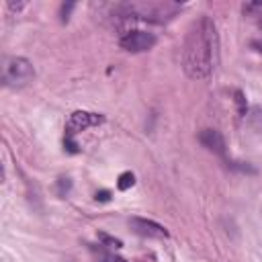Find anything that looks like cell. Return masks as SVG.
I'll use <instances>...</instances> for the list:
<instances>
[{
    "label": "cell",
    "mask_w": 262,
    "mask_h": 262,
    "mask_svg": "<svg viewBox=\"0 0 262 262\" xmlns=\"http://www.w3.org/2000/svg\"><path fill=\"white\" fill-rule=\"evenodd\" d=\"M248 123H250L252 129H256V131L262 133V106H254L248 113Z\"/></svg>",
    "instance_id": "8"
},
{
    "label": "cell",
    "mask_w": 262,
    "mask_h": 262,
    "mask_svg": "<svg viewBox=\"0 0 262 262\" xmlns=\"http://www.w3.org/2000/svg\"><path fill=\"white\" fill-rule=\"evenodd\" d=\"M98 237L102 239V244L104 246H108V248H123V242L121 239H117V237H113V235H106V233H98Z\"/></svg>",
    "instance_id": "10"
},
{
    "label": "cell",
    "mask_w": 262,
    "mask_h": 262,
    "mask_svg": "<svg viewBox=\"0 0 262 262\" xmlns=\"http://www.w3.org/2000/svg\"><path fill=\"white\" fill-rule=\"evenodd\" d=\"M98 262H127V260H123L121 256L108 254V252H98Z\"/></svg>",
    "instance_id": "12"
},
{
    "label": "cell",
    "mask_w": 262,
    "mask_h": 262,
    "mask_svg": "<svg viewBox=\"0 0 262 262\" xmlns=\"http://www.w3.org/2000/svg\"><path fill=\"white\" fill-rule=\"evenodd\" d=\"M133 184H135V174H133V172H123V174L119 176V180H117L119 190H127V188H131Z\"/></svg>",
    "instance_id": "9"
},
{
    "label": "cell",
    "mask_w": 262,
    "mask_h": 262,
    "mask_svg": "<svg viewBox=\"0 0 262 262\" xmlns=\"http://www.w3.org/2000/svg\"><path fill=\"white\" fill-rule=\"evenodd\" d=\"M199 141L203 143V147H207L209 151L221 156V158H227V145H225V139L223 135L217 131V129H203L199 133Z\"/></svg>",
    "instance_id": "7"
},
{
    "label": "cell",
    "mask_w": 262,
    "mask_h": 262,
    "mask_svg": "<svg viewBox=\"0 0 262 262\" xmlns=\"http://www.w3.org/2000/svg\"><path fill=\"white\" fill-rule=\"evenodd\" d=\"M256 6H260V8H262V2H258V4H256Z\"/></svg>",
    "instance_id": "19"
},
{
    "label": "cell",
    "mask_w": 262,
    "mask_h": 262,
    "mask_svg": "<svg viewBox=\"0 0 262 262\" xmlns=\"http://www.w3.org/2000/svg\"><path fill=\"white\" fill-rule=\"evenodd\" d=\"M104 121L102 115L98 113H88V111H74L68 121H66V137H63V145L70 154H78V143L74 141V137L82 131H86L88 127H96Z\"/></svg>",
    "instance_id": "4"
},
{
    "label": "cell",
    "mask_w": 262,
    "mask_h": 262,
    "mask_svg": "<svg viewBox=\"0 0 262 262\" xmlns=\"http://www.w3.org/2000/svg\"><path fill=\"white\" fill-rule=\"evenodd\" d=\"M252 47H256V49L262 53V41H252Z\"/></svg>",
    "instance_id": "17"
},
{
    "label": "cell",
    "mask_w": 262,
    "mask_h": 262,
    "mask_svg": "<svg viewBox=\"0 0 262 262\" xmlns=\"http://www.w3.org/2000/svg\"><path fill=\"white\" fill-rule=\"evenodd\" d=\"M57 186H59V194H61V196H66V194L70 192V188H72V180H70V178H66V176H61V178L57 180Z\"/></svg>",
    "instance_id": "11"
},
{
    "label": "cell",
    "mask_w": 262,
    "mask_h": 262,
    "mask_svg": "<svg viewBox=\"0 0 262 262\" xmlns=\"http://www.w3.org/2000/svg\"><path fill=\"white\" fill-rule=\"evenodd\" d=\"M180 10V4L176 2H123L117 4L113 10L115 23L119 27L123 25H133L137 20H145V23H168L170 18L176 16V12Z\"/></svg>",
    "instance_id": "2"
},
{
    "label": "cell",
    "mask_w": 262,
    "mask_h": 262,
    "mask_svg": "<svg viewBox=\"0 0 262 262\" xmlns=\"http://www.w3.org/2000/svg\"><path fill=\"white\" fill-rule=\"evenodd\" d=\"M23 6H25V2H16V4H14V2H8V8H10V10H20Z\"/></svg>",
    "instance_id": "16"
},
{
    "label": "cell",
    "mask_w": 262,
    "mask_h": 262,
    "mask_svg": "<svg viewBox=\"0 0 262 262\" xmlns=\"http://www.w3.org/2000/svg\"><path fill=\"white\" fill-rule=\"evenodd\" d=\"M158 43V37L154 33H147V31H141V29H129L121 35L119 39V45L129 51V53H143V51H149L154 45Z\"/></svg>",
    "instance_id": "5"
},
{
    "label": "cell",
    "mask_w": 262,
    "mask_h": 262,
    "mask_svg": "<svg viewBox=\"0 0 262 262\" xmlns=\"http://www.w3.org/2000/svg\"><path fill=\"white\" fill-rule=\"evenodd\" d=\"M129 225L131 229L137 233V235H143V237H154V239H166L168 237V229L151 219H143V217H131L129 219Z\"/></svg>",
    "instance_id": "6"
},
{
    "label": "cell",
    "mask_w": 262,
    "mask_h": 262,
    "mask_svg": "<svg viewBox=\"0 0 262 262\" xmlns=\"http://www.w3.org/2000/svg\"><path fill=\"white\" fill-rule=\"evenodd\" d=\"M35 78V68L27 57H6L2 61V82L8 88H23Z\"/></svg>",
    "instance_id": "3"
},
{
    "label": "cell",
    "mask_w": 262,
    "mask_h": 262,
    "mask_svg": "<svg viewBox=\"0 0 262 262\" xmlns=\"http://www.w3.org/2000/svg\"><path fill=\"white\" fill-rule=\"evenodd\" d=\"M74 2H68V4H61V23H68V18H70V12L74 10Z\"/></svg>",
    "instance_id": "14"
},
{
    "label": "cell",
    "mask_w": 262,
    "mask_h": 262,
    "mask_svg": "<svg viewBox=\"0 0 262 262\" xmlns=\"http://www.w3.org/2000/svg\"><path fill=\"white\" fill-rule=\"evenodd\" d=\"M96 201H100V203L111 201V192H108V190H98V192H96Z\"/></svg>",
    "instance_id": "15"
},
{
    "label": "cell",
    "mask_w": 262,
    "mask_h": 262,
    "mask_svg": "<svg viewBox=\"0 0 262 262\" xmlns=\"http://www.w3.org/2000/svg\"><path fill=\"white\" fill-rule=\"evenodd\" d=\"M258 27H260V29H262V16H260V20H258Z\"/></svg>",
    "instance_id": "18"
},
{
    "label": "cell",
    "mask_w": 262,
    "mask_h": 262,
    "mask_svg": "<svg viewBox=\"0 0 262 262\" xmlns=\"http://www.w3.org/2000/svg\"><path fill=\"white\" fill-rule=\"evenodd\" d=\"M235 102H237V111H239V115H246V98H244V94L239 92V90H235Z\"/></svg>",
    "instance_id": "13"
},
{
    "label": "cell",
    "mask_w": 262,
    "mask_h": 262,
    "mask_svg": "<svg viewBox=\"0 0 262 262\" xmlns=\"http://www.w3.org/2000/svg\"><path fill=\"white\" fill-rule=\"evenodd\" d=\"M219 59V35L211 16H199L182 43V68L192 80H207Z\"/></svg>",
    "instance_id": "1"
}]
</instances>
